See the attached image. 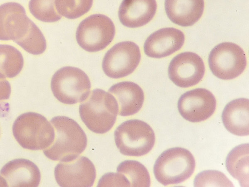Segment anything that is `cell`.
I'll use <instances>...</instances> for the list:
<instances>
[{
  "mask_svg": "<svg viewBox=\"0 0 249 187\" xmlns=\"http://www.w3.org/2000/svg\"><path fill=\"white\" fill-rule=\"evenodd\" d=\"M11 92V85L8 81L0 78V101L9 99Z\"/></svg>",
  "mask_w": 249,
  "mask_h": 187,
  "instance_id": "obj_27",
  "label": "cell"
},
{
  "mask_svg": "<svg viewBox=\"0 0 249 187\" xmlns=\"http://www.w3.org/2000/svg\"><path fill=\"white\" fill-rule=\"evenodd\" d=\"M93 0H54L57 12L69 19H75L90 9Z\"/></svg>",
  "mask_w": 249,
  "mask_h": 187,
  "instance_id": "obj_23",
  "label": "cell"
},
{
  "mask_svg": "<svg viewBox=\"0 0 249 187\" xmlns=\"http://www.w3.org/2000/svg\"><path fill=\"white\" fill-rule=\"evenodd\" d=\"M14 136L23 148L37 150L49 147L54 138L52 124L42 115L28 112L18 116L14 121Z\"/></svg>",
  "mask_w": 249,
  "mask_h": 187,
  "instance_id": "obj_4",
  "label": "cell"
},
{
  "mask_svg": "<svg viewBox=\"0 0 249 187\" xmlns=\"http://www.w3.org/2000/svg\"><path fill=\"white\" fill-rule=\"evenodd\" d=\"M118 105V114L123 116L137 113L143 104L144 95L142 89L136 83L123 81L112 85L109 89Z\"/></svg>",
  "mask_w": 249,
  "mask_h": 187,
  "instance_id": "obj_17",
  "label": "cell"
},
{
  "mask_svg": "<svg viewBox=\"0 0 249 187\" xmlns=\"http://www.w3.org/2000/svg\"><path fill=\"white\" fill-rule=\"evenodd\" d=\"M184 41V35L180 30L172 27L161 28L147 37L143 46L144 52L153 58L166 57L179 50Z\"/></svg>",
  "mask_w": 249,
  "mask_h": 187,
  "instance_id": "obj_14",
  "label": "cell"
},
{
  "mask_svg": "<svg viewBox=\"0 0 249 187\" xmlns=\"http://www.w3.org/2000/svg\"><path fill=\"white\" fill-rule=\"evenodd\" d=\"M165 10L168 18L179 26H190L201 17L204 0H165Z\"/></svg>",
  "mask_w": 249,
  "mask_h": 187,
  "instance_id": "obj_18",
  "label": "cell"
},
{
  "mask_svg": "<svg viewBox=\"0 0 249 187\" xmlns=\"http://www.w3.org/2000/svg\"><path fill=\"white\" fill-rule=\"evenodd\" d=\"M214 96L204 88L185 92L179 97L178 108L180 115L187 121L198 122L211 117L216 108Z\"/></svg>",
  "mask_w": 249,
  "mask_h": 187,
  "instance_id": "obj_13",
  "label": "cell"
},
{
  "mask_svg": "<svg viewBox=\"0 0 249 187\" xmlns=\"http://www.w3.org/2000/svg\"><path fill=\"white\" fill-rule=\"evenodd\" d=\"M205 71L202 59L195 53L186 52L172 59L168 67V75L177 86L188 88L198 83L203 78Z\"/></svg>",
  "mask_w": 249,
  "mask_h": 187,
  "instance_id": "obj_11",
  "label": "cell"
},
{
  "mask_svg": "<svg viewBox=\"0 0 249 187\" xmlns=\"http://www.w3.org/2000/svg\"><path fill=\"white\" fill-rule=\"evenodd\" d=\"M54 130V138L52 144L43 150V153L53 161L69 162L82 153L87 145V136L73 119L57 116L50 121Z\"/></svg>",
  "mask_w": 249,
  "mask_h": 187,
  "instance_id": "obj_2",
  "label": "cell"
},
{
  "mask_svg": "<svg viewBox=\"0 0 249 187\" xmlns=\"http://www.w3.org/2000/svg\"><path fill=\"white\" fill-rule=\"evenodd\" d=\"M24 64L21 52L14 46L0 44V78H13L21 72Z\"/></svg>",
  "mask_w": 249,
  "mask_h": 187,
  "instance_id": "obj_21",
  "label": "cell"
},
{
  "mask_svg": "<svg viewBox=\"0 0 249 187\" xmlns=\"http://www.w3.org/2000/svg\"><path fill=\"white\" fill-rule=\"evenodd\" d=\"M57 183L62 187H90L96 178V169L92 162L85 156H78L69 162H60L54 168Z\"/></svg>",
  "mask_w": 249,
  "mask_h": 187,
  "instance_id": "obj_12",
  "label": "cell"
},
{
  "mask_svg": "<svg viewBox=\"0 0 249 187\" xmlns=\"http://www.w3.org/2000/svg\"><path fill=\"white\" fill-rule=\"evenodd\" d=\"M194 186L197 187H233V185L222 172L215 170H207L197 174Z\"/></svg>",
  "mask_w": 249,
  "mask_h": 187,
  "instance_id": "obj_25",
  "label": "cell"
},
{
  "mask_svg": "<svg viewBox=\"0 0 249 187\" xmlns=\"http://www.w3.org/2000/svg\"><path fill=\"white\" fill-rule=\"evenodd\" d=\"M190 151L180 147L170 148L158 157L153 168L156 180L163 186L180 184L189 178L195 169Z\"/></svg>",
  "mask_w": 249,
  "mask_h": 187,
  "instance_id": "obj_5",
  "label": "cell"
},
{
  "mask_svg": "<svg viewBox=\"0 0 249 187\" xmlns=\"http://www.w3.org/2000/svg\"><path fill=\"white\" fill-rule=\"evenodd\" d=\"M79 111L81 119L89 130L103 134L109 131L115 124L118 105L111 94L96 89L80 104Z\"/></svg>",
  "mask_w": 249,
  "mask_h": 187,
  "instance_id": "obj_3",
  "label": "cell"
},
{
  "mask_svg": "<svg viewBox=\"0 0 249 187\" xmlns=\"http://www.w3.org/2000/svg\"><path fill=\"white\" fill-rule=\"evenodd\" d=\"M97 186L130 187V185L129 181L124 174L119 172H109L105 174L100 178Z\"/></svg>",
  "mask_w": 249,
  "mask_h": 187,
  "instance_id": "obj_26",
  "label": "cell"
},
{
  "mask_svg": "<svg viewBox=\"0 0 249 187\" xmlns=\"http://www.w3.org/2000/svg\"><path fill=\"white\" fill-rule=\"evenodd\" d=\"M8 187H36L41 174L37 166L29 160L18 158L7 163L0 170Z\"/></svg>",
  "mask_w": 249,
  "mask_h": 187,
  "instance_id": "obj_15",
  "label": "cell"
},
{
  "mask_svg": "<svg viewBox=\"0 0 249 187\" xmlns=\"http://www.w3.org/2000/svg\"><path fill=\"white\" fill-rule=\"evenodd\" d=\"M117 147L123 155L141 156L148 153L155 142L152 128L139 119L126 120L120 124L114 133Z\"/></svg>",
  "mask_w": 249,
  "mask_h": 187,
  "instance_id": "obj_6",
  "label": "cell"
},
{
  "mask_svg": "<svg viewBox=\"0 0 249 187\" xmlns=\"http://www.w3.org/2000/svg\"><path fill=\"white\" fill-rule=\"evenodd\" d=\"M13 40L30 54L43 46L45 37L26 15L19 3L9 2L0 5V40Z\"/></svg>",
  "mask_w": 249,
  "mask_h": 187,
  "instance_id": "obj_1",
  "label": "cell"
},
{
  "mask_svg": "<svg viewBox=\"0 0 249 187\" xmlns=\"http://www.w3.org/2000/svg\"><path fill=\"white\" fill-rule=\"evenodd\" d=\"M249 143L240 144L229 153L226 167L230 174L242 187H249Z\"/></svg>",
  "mask_w": 249,
  "mask_h": 187,
  "instance_id": "obj_20",
  "label": "cell"
},
{
  "mask_svg": "<svg viewBox=\"0 0 249 187\" xmlns=\"http://www.w3.org/2000/svg\"><path fill=\"white\" fill-rule=\"evenodd\" d=\"M222 120L226 129L237 136L249 134V100L245 98L229 102L222 113Z\"/></svg>",
  "mask_w": 249,
  "mask_h": 187,
  "instance_id": "obj_19",
  "label": "cell"
},
{
  "mask_svg": "<svg viewBox=\"0 0 249 187\" xmlns=\"http://www.w3.org/2000/svg\"><path fill=\"white\" fill-rule=\"evenodd\" d=\"M29 8L36 19L45 22H53L62 18L56 10L54 0H30Z\"/></svg>",
  "mask_w": 249,
  "mask_h": 187,
  "instance_id": "obj_24",
  "label": "cell"
},
{
  "mask_svg": "<svg viewBox=\"0 0 249 187\" xmlns=\"http://www.w3.org/2000/svg\"><path fill=\"white\" fill-rule=\"evenodd\" d=\"M115 28L111 19L103 14L89 16L79 24L76 32L78 45L89 52L105 49L113 40Z\"/></svg>",
  "mask_w": 249,
  "mask_h": 187,
  "instance_id": "obj_8",
  "label": "cell"
},
{
  "mask_svg": "<svg viewBox=\"0 0 249 187\" xmlns=\"http://www.w3.org/2000/svg\"><path fill=\"white\" fill-rule=\"evenodd\" d=\"M157 8L156 0H123L118 11L122 24L137 28L148 23L154 17Z\"/></svg>",
  "mask_w": 249,
  "mask_h": 187,
  "instance_id": "obj_16",
  "label": "cell"
},
{
  "mask_svg": "<svg viewBox=\"0 0 249 187\" xmlns=\"http://www.w3.org/2000/svg\"><path fill=\"white\" fill-rule=\"evenodd\" d=\"M208 63L212 73L218 78H235L244 71L247 58L244 50L232 42H222L216 45L209 56Z\"/></svg>",
  "mask_w": 249,
  "mask_h": 187,
  "instance_id": "obj_9",
  "label": "cell"
},
{
  "mask_svg": "<svg viewBox=\"0 0 249 187\" xmlns=\"http://www.w3.org/2000/svg\"><path fill=\"white\" fill-rule=\"evenodd\" d=\"M51 87L53 95L61 103L74 104L84 101L90 93L88 75L79 68L63 67L53 75Z\"/></svg>",
  "mask_w": 249,
  "mask_h": 187,
  "instance_id": "obj_7",
  "label": "cell"
},
{
  "mask_svg": "<svg viewBox=\"0 0 249 187\" xmlns=\"http://www.w3.org/2000/svg\"><path fill=\"white\" fill-rule=\"evenodd\" d=\"M141 57L139 47L135 43L130 41L121 42L106 53L102 68L105 74L110 78H122L134 71Z\"/></svg>",
  "mask_w": 249,
  "mask_h": 187,
  "instance_id": "obj_10",
  "label": "cell"
},
{
  "mask_svg": "<svg viewBox=\"0 0 249 187\" xmlns=\"http://www.w3.org/2000/svg\"><path fill=\"white\" fill-rule=\"evenodd\" d=\"M0 186L8 187L7 184L5 180L1 176H0Z\"/></svg>",
  "mask_w": 249,
  "mask_h": 187,
  "instance_id": "obj_28",
  "label": "cell"
},
{
  "mask_svg": "<svg viewBox=\"0 0 249 187\" xmlns=\"http://www.w3.org/2000/svg\"><path fill=\"white\" fill-rule=\"evenodd\" d=\"M117 172L126 177L130 187H149L150 186L148 171L143 165L138 161L125 160L118 166Z\"/></svg>",
  "mask_w": 249,
  "mask_h": 187,
  "instance_id": "obj_22",
  "label": "cell"
}]
</instances>
